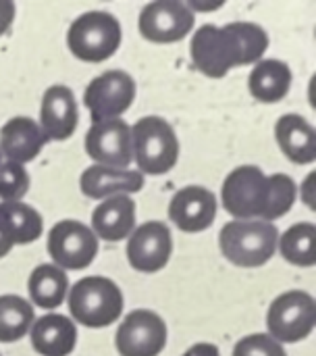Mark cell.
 Wrapping results in <instances>:
<instances>
[{
	"label": "cell",
	"instance_id": "6da1fadb",
	"mask_svg": "<svg viewBox=\"0 0 316 356\" xmlns=\"http://www.w3.org/2000/svg\"><path fill=\"white\" fill-rule=\"evenodd\" d=\"M277 227L260 219L229 221L219 236L223 257L244 269H254L269 263L277 250Z\"/></svg>",
	"mask_w": 316,
	"mask_h": 356
},
{
	"label": "cell",
	"instance_id": "7a4b0ae2",
	"mask_svg": "<svg viewBox=\"0 0 316 356\" xmlns=\"http://www.w3.org/2000/svg\"><path fill=\"white\" fill-rule=\"evenodd\" d=\"M69 311L85 327H108L123 313V294L108 277H83L69 292Z\"/></svg>",
	"mask_w": 316,
	"mask_h": 356
},
{
	"label": "cell",
	"instance_id": "3957f363",
	"mask_svg": "<svg viewBox=\"0 0 316 356\" xmlns=\"http://www.w3.org/2000/svg\"><path fill=\"white\" fill-rule=\"evenodd\" d=\"M131 152L142 173L163 175L177 165L179 140L163 117H142L131 127Z\"/></svg>",
	"mask_w": 316,
	"mask_h": 356
},
{
	"label": "cell",
	"instance_id": "277c9868",
	"mask_svg": "<svg viewBox=\"0 0 316 356\" xmlns=\"http://www.w3.org/2000/svg\"><path fill=\"white\" fill-rule=\"evenodd\" d=\"M69 50L85 63L108 60L121 46L119 19L104 10H90L79 15L67 33Z\"/></svg>",
	"mask_w": 316,
	"mask_h": 356
},
{
	"label": "cell",
	"instance_id": "5b68a950",
	"mask_svg": "<svg viewBox=\"0 0 316 356\" xmlns=\"http://www.w3.org/2000/svg\"><path fill=\"white\" fill-rule=\"evenodd\" d=\"M190 52L194 67L213 79H221L233 67L244 65L240 42L235 38L231 23H227L225 27H217L210 23L202 25L192 38Z\"/></svg>",
	"mask_w": 316,
	"mask_h": 356
},
{
	"label": "cell",
	"instance_id": "8992f818",
	"mask_svg": "<svg viewBox=\"0 0 316 356\" xmlns=\"http://www.w3.org/2000/svg\"><path fill=\"white\" fill-rule=\"evenodd\" d=\"M221 200L225 211L238 221L265 217L269 207V177L256 165L233 169L223 181Z\"/></svg>",
	"mask_w": 316,
	"mask_h": 356
},
{
	"label": "cell",
	"instance_id": "52a82bcc",
	"mask_svg": "<svg viewBox=\"0 0 316 356\" xmlns=\"http://www.w3.org/2000/svg\"><path fill=\"white\" fill-rule=\"evenodd\" d=\"M315 298L302 290H290L273 300L267 315L269 336L277 342L294 344L308 338L315 330Z\"/></svg>",
	"mask_w": 316,
	"mask_h": 356
},
{
	"label": "cell",
	"instance_id": "ba28073f",
	"mask_svg": "<svg viewBox=\"0 0 316 356\" xmlns=\"http://www.w3.org/2000/svg\"><path fill=\"white\" fill-rule=\"evenodd\" d=\"M48 254L58 269L81 271L98 254V238L81 221H58L48 234Z\"/></svg>",
	"mask_w": 316,
	"mask_h": 356
},
{
	"label": "cell",
	"instance_id": "9c48e42d",
	"mask_svg": "<svg viewBox=\"0 0 316 356\" xmlns=\"http://www.w3.org/2000/svg\"><path fill=\"white\" fill-rule=\"evenodd\" d=\"M83 100L94 123L119 119L135 100V81L125 71H104L88 83Z\"/></svg>",
	"mask_w": 316,
	"mask_h": 356
},
{
	"label": "cell",
	"instance_id": "30bf717a",
	"mask_svg": "<svg viewBox=\"0 0 316 356\" xmlns=\"http://www.w3.org/2000/svg\"><path fill=\"white\" fill-rule=\"evenodd\" d=\"M115 346L121 356H158L167 346V325L152 311H133L121 321Z\"/></svg>",
	"mask_w": 316,
	"mask_h": 356
},
{
	"label": "cell",
	"instance_id": "8fae6325",
	"mask_svg": "<svg viewBox=\"0 0 316 356\" xmlns=\"http://www.w3.org/2000/svg\"><path fill=\"white\" fill-rule=\"evenodd\" d=\"M194 13L179 0H156L140 13V33L154 44H173L183 40L194 27Z\"/></svg>",
	"mask_w": 316,
	"mask_h": 356
},
{
	"label": "cell",
	"instance_id": "7c38bea8",
	"mask_svg": "<svg viewBox=\"0 0 316 356\" xmlns=\"http://www.w3.org/2000/svg\"><path fill=\"white\" fill-rule=\"evenodd\" d=\"M85 152L100 167L125 171L133 161L131 127L123 119L92 123L85 134Z\"/></svg>",
	"mask_w": 316,
	"mask_h": 356
},
{
	"label": "cell",
	"instance_id": "4fadbf2b",
	"mask_svg": "<svg viewBox=\"0 0 316 356\" xmlns=\"http://www.w3.org/2000/svg\"><path fill=\"white\" fill-rule=\"evenodd\" d=\"M173 252L171 229L163 221H148L131 232L127 242V259L135 271L156 273L167 267Z\"/></svg>",
	"mask_w": 316,
	"mask_h": 356
},
{
	"label": "cell",
	"instance_id": "5bb4252c",
	"mask_svg": "<svg viewBox=\"0 0 316 356\" xmlns=\"http://www.w3.org/2000/svg\"><path fill=\"white\" fill-rule=\"evenodd\" d=\"M169 217L185 234L204 232L215 223L217 196L202 186H185L171 198Z\"/></svg>",
	"mask_w": 316,
	"mask_h": 356
},
{
	"label": "cell",
	"instance_id": "9a60e30c",
	"mask_svg": "<svg viewBox=\"0 0 316 356\" xmlns=\"http://www.w3.org/2000/svg\"><path fill=\"white\" fill-rule=\"evenodd\" d=\"M77 102L75 94L67 86H50L44 92L42 98V111H40V129L46 136V140L63 142L73 136L77 129Z\"/></svg>",
	"mask_w": 316,
	"mask_h": 356
},
{
	"label": "cell",
	"instance_id": "2e32d148",
	"mask_svg": "<svg viewBox=\"0 0 316 356\" xmlns=\"http://www.w3.org/2000/svg\"><path fill=\"white\" fill-rule=\"evenodd\" d=\"M46 142V136L31 117H13L0 129V154L17 165L33 161Z\"/></svg>",
	"mask_w": 316,
	"mask_h": 356
},
{
	"label": "cell",
	"instance_id": "e0dca14e",
	"mask_svg": "<svg viewBox=\"0 0 316 356\" xmlns=\"http://www.w3.org/2000/svg\"><path fill=\"white\" fill-rule=\"evenodd\" d=\"M135 229V200L127 194L104 198L92 215V232L106 242H119Z\"/></svg>",
	"mask_w": 316,
	"mask_h": 356
},
{
	"label": "cell",
	"instance_id": "ac0fdd59",
	"mask_svg": "<svg viewBox=\"0 0 316 356\" xmlns=\"http://www.w3.org/2000/svg\"><path fill=\"white\" fill-rule=\"evenodd\" d=\"M79 188L88 198L104 200L117 194H131L144 188V175L140 171H119L100 165H92L81 173Z\"/></svg>",
	"mask_w": 316,
	"mask_h": 356
},
{
	"label": "cell",
	"instance_id": "d6986e66",
	"mask_svg": "<svg viewBox=\"0 0 316 356\" xmlns=\"http://www.w3.org/2000/svg\"><path fill=\"white\" fill-rule=\"evenodd\" d=\"M29 332L33 350L42 356H69L77 342L75 323L65 315H44Z\"/></svg>",
	"mask_w": 316,
	"mask_h": 356
},
{
	"label": "cell",
	"instance_id": "ffe728a7",
	"mask_svg": "<svg viewBox=\"0 0 316 356\" xmlns=\"http://www.w3.org/2000/svg\"><path fill=\"white\" fill-rule=\"evenodd\" d=\"M281 152L296 165H310L316 156L315 127L296 113L283 115L275 125Z\"/></svg>",
	"mask_w": 316,
	"mask_h": 356
},
{
	"label": "cell",
	"instance_id": "44dd1931",
	"mask_svg": "<svg viewBox=\"0 0 316 356\" xmlns=\"http://www.w3.org/2000/svg\"><path fill=\"white\" fill-rule=\"evenodd\" d=\"M292 88V69L277 58L258 60L248 77L250 94L260 102H279Z\"/></svg>",
	"mask_w": 316,
	"mask_h": 356
},
{
	"label": "cell",
	"instance_id": "7402d4cb",
	"mask_svg": "<svg viewBox=\"0 0 316 356\" xmlns=\"http://www.w3.org/2000/svg\"><path fill=\"white\" fill-rule=\"evenodd\" d=\"M27 288L33 305L50 311V309H58L65 302L69 280L67 273L56 265H40L31 271Z\"/></svg>",
	"mask_w": 316,
	"mask_h": 356
},
{
	"label": "cell",
	"instance_id": "603a6c76",
	"mask_svg": "<svg viewBox=\"0 0 316 356\" xmlns=\"http://www.w3.org/2000/svg\"><path fill=\"white\" fill-rule=\"evenodd\" d=\"M33 307L21 296H0V342L21 340L33 325Z\"/></svg>",
	"mask_w": 316,
	"mask_h": 356
},
{
	"label": "cell",
	"instance_id": "cb8c5ba5",
	"mask_svg": "<svg viewBox=\"0 0 316 356\" xmlns=\"http://www.w3.org/2000/svg\"><path fill=\"white\" fill-rule=\"evenodd\" d=\"M315 225L313 223H296L285 234H281L277 246L281 257L296 267H313L315 254Z\"/></svg>",
	"mask_w": 316,
	"mask_h": 356
},
{
	"label": "cell",
	"instance_id": "d4e9b609",
	"mask_svg": "<svg viewBox=\"0 0 316 356\" xmlns=\"http://www.w3.org/2000/svg\"><path fill=\"white\" fill-rule=\"evenodd\" d=\"M0 215L10 223L15 244H31L44 232L42 215L25 202H0Z\"/></svg>",
	"mask_w": 316,
	"mask_h": 356
},
{
	"label": "cell",
	"instance_id": "484cf974",
	"mask_svg": "<svg viewBox=\"0 0 316 356\" xmlns=\"http://www.w3.org/2000/svg\"><path fill=\"white\" fill-rule=\"evenodd\" d=\"M296 181L285 173H275L269 177V207L263 221L271 223L292 211L296 202Z\"/></svg>",
	"mask_w": 316,
	"mask_h": 356
},
{
	"label": "cell",
	"instance_id": "4316f807",
	"mask_svg": "<svg viewBox=\"0 0 316 356\" xmlns=\"http://www.w3.org/2000/svg\"><path fill=\"white\" fill-rule=\"evenodd\" d=\"M235 38L240 42V50H242V63L244 65H252L258 63L265 54V50L269 48V35L267 31L256 25V23H248V21H235L231 23Z\"/></svg>",
	"mask_w": 316,
	"mask_h": 356
},
{
	"label": "cell",
	"instance_id": "83f0119b",
	"mask_svg": "<svg viewBox=\"0 0 316 356\" xmlns=\"http://www.w3.org/2000/svg\"><path fill=\"white\" fill-rule=\"evenodd\" d=\"M29 190V175L23 165L0 163V198L2 202H21Z\"/></svg>",
	"mask_w": 316,
	"mask_h": 356
},
{
	"label": "cell",
	"instance_id": "f1b7e54d",
	"mask_svg": "<svg viewBox=\"0 0 316 356\" xmlns=\"http://www.w3.org/2000/svg\"><path fill=\"white\" fill-rule=\"evenodd\" d=\"M233 356H288L283 346L273 340L269 334H252L242 338L235 348Z\"/></svg>",
	"mask_w": 316,
	"mask_h": 356
},
{
	"label": "cell",
	"instance_id": "f546056e",
	"mask_svg": "<svg viewBox=\"0 0 316 356\" xmlns=\"http://www.w3.org/2000/svg\"><path fill=\"white\" fill-rule=\"evenodd\" d=\"M13 246H15V236H13L10 223L0 215V259L6 257Z\"/></svg>",
	"mask_w": 316,
	"mask_h": 356
},
{
	"label": "cell",
	"instance_id": "4dcf8cb0",
	"mask_svg": "<svg viewBox=\"0 0 316 356\" xmlns=\"http://www.w3.org/2000/svg\"><path fill=\"white\" fill-rule=\"evenodd\" d=\"M15 19V2L13 0H0V35H4Z\"/></svg>",
	"mask_w": 316,
	"mask_h": 356
},
{
	"label": "cell",
	"instance_id": "1f68e13d",
	"mask_svg": "<svg viewBox=\"0 0 316 356\" xmlns=\"http://www.w3.org/2000/svg\"><path fill=\"white\" fill-rule=\"evenodd\" d=\"M302 200L310 211H315V173H308L306 181L302 184Z\"/></svg>",
	"mask_w": 316,
	"mask_h": 356
},
{
	"label": "cell",
	"instance_id": "d6a6232c",
	"mask_svg": "<svg viewBox=\"0 0 316 356\" xmlns=\"http://www.w3.org/2000/svg\"><path fill=\"white\" fill-rule=\"evenodd\" d=\"M183 356H221V353H219V348L215 344L200 342V344H194Z\"/></svg>",
	"mask_w": 316,
	"mask_h": 356
},
{
	"label": "cell",
	"instance_id": "836d02e7",
	"mask_svg": "<svg viewBox=\"0 0 316 356\" xmlns=\"http://www.w3.org/2000/svg\"><path fill=\"white\" fill-rule=\"evenodd\" d=\"M192 13L194 10H202V13H206V10H217V8H221L223 6V0H215L213 4H204V2H198V0H188V2H183Z\"/></svg>",
	"mask_w": 316,
	"mask_h": 356
},
{
	"label": "cell",
	"instance_id": "e575fe53",
	"mask_svg": "<svg viewBox=\"0 0 316 356\" xmlns=\"http://www.w3.org/2000/svg\"><path fill=\"white\" fill-rule=\"evenodd\" d=\"M0 163H2V159H0Z\"/></svg>",
	"mask_w": 316,
	"mask_h": 356
},
{
	"label": "cell",
	"instance_id": "d590c367",
	"mask_svg": "<svg viewBox=\"0 0 316 356\" xmlns=\"http://www.w3.org/2000/svg\"><path fill=\"white\" fill-rule=\"evenodd\" d=\"M0 356H2V355H0Z\"/></svg>",
	"mask_w": 316,
	"mask_h": 356
}]
</instances>
